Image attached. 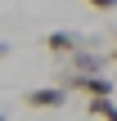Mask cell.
Returning <instances> with one entry per match:
<instances>
[{"label": "cell", "instance_id": "6da1fadb", "mask_svg": "<svg viewBox=\"0 0 117 121\" xmlns=\"http://www.w3.org/2000/svg\"><path fill=\"white\" fill-rule=\"evenodd\" d=\"M63 90H81V94H113V81L104 72H63Z\"/></svg>", "mask_w": 117, "mask_h": 121}, {"label": "cell", "instance_id": "7a4b0ae2", "mask_svg": "<svg viewBox=\"0 0 117 121\" xmlns=\"http://www.w3.org/2000/svg\"><path fill=\"white\" fill-rule=\"evenodd\" d=\"M63 72H104V58H99L95 49H86V45H81V49H72V54H68V67H63Z\"/></svg>", "mask_w": 117, "mask_h": 121}, {"label": "cell", "instance_id": "3957f363", "mask_svg": "<svg viewBox=\"0 0 117 121\" xmlns=\"http://www.w3.org/2000/svg\"><path fill=\"white\" fill-rule=\"evenodd\" d=\"M68 99L63 85H45V90H27V108H59Z\"/></svg>", "mask_w": 117, "mask_h": 121}, {"label": "cell", "instance_id": "277c9868", "mask_svg": "<svg viewBox=\"0 0 117 121\" xmlns=\"http://www.w3.org/2000/svg\"><path fill=\"white\" fill-rule=\"evenodd\" d=\"M45 45H50V54H59V58H68V54H72V49H81L86 40H81L77 31H50V40H45Z\"/></svg>", "mask_w": 117, "mask_h": 121}, {"label": "cell", "instance_id": "5b68a950", "mask_svg": "<svg viewBox=\"0 0 117 121\" xmlns=\"http://www.w3.org/2000/svg\"><path fill=\"white\" fill-rule=\"evenodd\" d=\"M90 117L117 121V103H113V94H95V99H90Z\"/></svg>", "mask_w": 117, "mask_h": 121}, {"label": "cell", "instance_id": "8992f818", "mask_svg": "<svg viewBox=\"0 0 117 121\" xmlns=\"http://www.w3.org/2000/svg\"><path fill=\"white\" fill-rule=\"evenodd\" d=\"M86 4H95V9H117V0H86Z\"/></svg>", "mask_w": 117, "mask_h": 121}, {"label": "cell", "instance_id": "52a82bcc", "mask_svg": "<svg viewBox=\"0 0 117 121\" xmlns=\"http://www.w3.org/2000/svg\"><path fill=\"white\" fill-rule=\"evenodd\" d=\"M108 63H117V49H113V54H108Z\"/></svg>", "mask_w": 117, "mask_h": 121}, {"label": "cell", "instance_id": "ba28073f", "mask_svg": "<svg viewBox=\"0 0 117 121\" xmlns=\"http://www.w3.org/2000/svg\"><path fill=\"white\" fill-rule=\"evenodd\" d=\"M0 121H5V112H0Z\"/></svg>", "mask_w": 117, "mask_h": 121}]
</instances>
